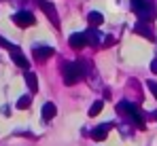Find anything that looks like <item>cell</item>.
<instances>
[{
	"label": "cell",
	"mask_w": 157,
	"mask_h": 146,
	"mask_svg": "<svg viewBox=\"0 0 157 146\" xmlns=\"http://www.w3.org/2000/svg\"><path fill=\"white\" fill-rule=\"evenodd\" d=\"M147 87L151 89V93H153L155 99H157V83H155V80H149V83H147Z\"/></svg>",
	"instance_id": "obj_17"
},
{
	"label": "cell",
	"mask_w": 157,
	"mask_h": 146,
	"mask_svg": "<svg viewBox=\"0 0 157 146\" xmlns=\"http://www.w3.org/2000/svg\"><path fill=\"white\" fill-rule=\"evenodd\" d=\"M26 85H28L30 91H36L38 89V78H36L34 72H26Z\"/></svg>",
	"instance_id": "obj_14"
},
{
	"label": "cell",
	"mask_w": 157,
	"mask_h": 146,
	"mask_svg": "<svg viewBox=\"0 0 157 146\" xmlns=\"http://www.w3.org/2000/svg\"><path fill=\"white\" fill-rule=\"evenodd\" d=\"M30 104H32V97H30V95H21L19 99H17V108H19V110L30 108Z\"/></svg>",
	"instance_id": "obj_15"
},
{
	"label": "cell",
	"mask_w": 157,
	"mask_h": 146,
	"mask_svg": "<svg viewBox=\"0 0 157 146\" xmlns=\"http://www.w3.org/2000/svg\"><path fill=\"white\" fill-rule=\"evenodd\" d=\"M134 32H136V34H140V36H144L147 40H153V38H155V34H153V30H151L149 21H142V19H138V21H136Z\"/></svg>",
	"instance_id": "obj_5"
},
{
	"label": "cell",
	"mask_w": 157,
	"mask_h": 146,
	"mask_svg": "<svg viewBox=\"0 0 157 146\" xmlns=\"http://www.w3.org/2000/svg\"><path fill=\"white\" fill-rule=\"evenodd\" d=\"M151 72H153V74H157V57L153 59V62H151Z\"/></svg>",
	"instance_id": "obj_19"
},
{
	"label": "cell",
	"mask_w": 157,
	"mask_h": 146,
	"mask_svg": "<svg viewBox=\"0 0 157 146\" xmlns=\"http://www.w3.org/2000/svg\"><path fill=\"white\" fill-rule=\"evenodd\" d=\"M36 4L40 6V11L49 17V21H53L55 28H59V17H57V11H55V6H53L49 0H36Z\"/></svg>",
	"instance_id": "obj_3"
},
{
	"label": "cell",
	"mask_w": 157,
	"mask_h": 146,
	"mask_svg": "<svg viewBox=\"0 0 157 146\" xmlns=\"http://www.w3.org/2000/svg\"><path fill=\"white\" fill-rule=\"evenodd\" d=\"M0 47H6V49H9V51H11V49L15 47V45H13V43H9L6 38H2V36H0Z\"/></svg>",
	"instance_id": "obj_18"
},
{
	"label": "cell",
	"mask_w": 157,
	"mask_h": 146,
	"mask_svg": "<svg viewBox=\"0 0 157 146\" xmlns=\"http://www.w3.org/2000/svg\"><path fill=\"white\" fill-rule=\"evenodd\" d=\"M13 21L19 25V28H30V25L34 24V15L30 11H19V13L13 15Z\"/></svg>",
	"instance_id": "obj_4"
},
{
	"label": "cell",
	"mask_w": 157,
	"mask_h": 146,
	"mask_svg": "<svg viewBox=\"0 0 157 146\" xmlns=\"http://www.w3.org/2000/svg\"><path fill=\"white\" fill-rule=\"evenodd\" d=\"M68 43L72 49H83L87 47V36H85V32H75V34H70Z\"/></svg>",
	"instance_id": "obj_8"
},
{
	"label": "cell",
	"mask_w": 157,
	"mask_h": 146,
	"mask_svg": "<svg viewBox=\"0 0 157 146\" xmlns=\"http://www.w3.org/2000/svg\"><path fill=\"white\" fill-rule=\"evenodd\" d=\"M85 36H87V45H91V47H96V45L102 40V36H100L94 28H91V30H87V32H85Z\"/></svg>",
	"instance_id": "obj_13"
},
{
	"label": "cell",
	"mask_w": 157,
	"mask_h": 146,
	"mask_svg": "<svg viewBox=\"0 0 157 146\" xmlns=\"http://www.w3.org/2000/svg\"><path fill=\"white\" fill-rule=\"evenodd\" d=\"M62 74H64V85H75V83H78L87 74V64H83V62L66 64L62 68Z\"/></svg>",
	"instance_id": "obj_2"
},
{
	"label": "cell",
	"mask_w": 157,
	"mask_h": 146,
	"mask_svg": "<svg viewBox=\"0 0 157 146\" xmlns=\"http://www.w3.org/2000/svg\"><path fill=\"white\" fill-rule=\"evenodd\" d=\"M32 53H34V57H36V59L45 62V59H49V57H53L55 49H53V47H43V45H34V49H32Z\"/></svg>",
	"instance_id": "obj_6"
},
{
	"label": "cell",
	"mask_w": 157,
	"mask_h": 146,
	"mask_svg": "<svg viewBox=\"0 0 157 146\" xmlns=\"http://www.w3.org/2000/svg\"><path fill=\"white\" fill-rule=\"evenodd\" d=\"M87 21L91 24V28H98L100 24H104V15L98 13V11H89L87 13Z\"/></svg>",
	"instance_id": "obj_11"
},
{
	"label": "cell",
	"mask_w": 157,
	"mask_h": 146,
	"mask_svg": "<svg viewBox=\"0 0 157 146\" xmlns=\"http://www.w3.org/2000/svg\"><path fill=\"white\" fill-rule=\"evenodd\" d=\"M11 57H13V62L19 66V68H24V70H28V59L24 57V53L19 51L17 47H13L11 49Z\"/></svg>",
	"instance_id": "obj_9"
},
{
	"label": "cell",
	"mask_w": 157,
	"mask_h": 146,
	"mask_svg": "<svg viewBox=\"0 0 157 146\" xmlns=\"http://www.w3.org/2000/svg\"><path fill=\"white\" fill-rule=\"evenodd\" d=\"M55 114H57V106H55L53 102H47V104L43 106V121H51Z\"/></svg>",
	"instance_id": "obj_10"
},
{
	"label": "cell",
	"mask_w": 157,
	"mask_h": 146,
	"mask_svg": "<svg viewBox=\"0 0 157 146\" xmlns=\"http://www.w3.org/2000/svg\"><path fill=\"white\" fill-rule=\"evenodd\" d=\"M134 110H136V104H132V102H125V99H123V102L117 104V112H119V114H132Z\"/></svg>",
	"instance_id": "obj_12"
},
{
	"label": "cell",
	"mask_w": 157,
	"mask_h": 146,
	"mask_svg": "<svg viewBox=\"0 0 157 146\" xmlns=\"http://www.w3.org/2000/svg\"><path fill=\"white\" fill-rule=\"evenodd\" d=\"M102 108H104V102H100V99H98V102H94V104H91V108H89V117L100 114V110H102Z\"/></svg>",
	"instance_id": "obj_16"
},
{
	"label": "cell",
	"mask_w": 157,
	"mask_h": 146,
	"mask_svg": "<svg viewBox=\"0 0 157 146\" xmlns=\"http://www.w3.org/2000/svg\"><path fill=\"white\" fill-rule=\"evenodd\" d=\"M110 127H113V123H102V125H98V127L91 131V138H94L96 142H102V140H106V136H108Z\"/></svg>",
	"instance_id": "obj_7"
},
{
	"label": "cell",
	"mask_w": 157,
	"mask_h": 146,
	"mask_svg": "<svg viewBox=\"0 0 157 146\" xmlns=\"http://www.w3.org/2000/svg\"><path fill=\"white\" fill-rule=\"evenodd\" d=\"M130 6L138 19H142V21L155 19V0H130Z\"/></svg>",
	"instance_id": "obj_1"
}]
</instances>
